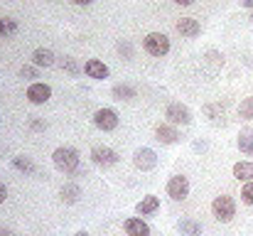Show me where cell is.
<instances>
[{
	"label": "cell",
	"instance_id": "6da1fadb",
	"mask_svg": "<svg viewBox=\"0 0 253 236\" xmlns=\"http://www.w3.org/2000/svg\"><path fill=\"white\" fill-rule=\"evenodd\" d=\"M52 162H54V167H57L59 172L74 175V172L79 170V153H77L74 148H69V145H62V148H57V150L52 153Z\"/></svg>",
	"mask_w": 253,
	"mask_h": 236
},
{
	"label": "cell",
	"instance_id": "7a4b0ae2",
	"mask_svg": "<svg viewBox=\"0 0 253 236\" xmlns=\"http://www.w3.org/2000/svg\"><path fill=\"white\" fill-rule=\"evenodd\" d=\"M211 214H214V219L216 222H231L234 217H236V202H234V197H229V194H219L214 202H211Z\"/></svg>",
	"mask_w": 253,
	"mask_h": 236
},
{
	"label": "cell",
	"instance_id": "3957f363",
	"mask_svg": "<svg viewBox=\"0 0 253 236\" xmlns=\"http://www.w3.org/2000/svg\"><path fill=\"white\" fill-rule=\"evenodd\" d=\"M143 47L153 57H165L169 52V40H168V35H163V32H150V35H145Z\"/></svg>",
	"mask_w": 253,
	"mask_h": 236
},
{
	"label": "cell",
	"instance_id": "277c9868",
	"mask_svg": "<svg viewBox=\"0 0 253 236\" xmlns=\"http://www.w3.org/2000/svg\"><path fill=\"white\" fill-rule=\"evenodd\" d=\"M168 197L174 202H182L189 197V180L184 175H172L168 182Z\"/></svg>",
	"mask_w": 253,
	"mask_h": 236
},
{
	"label": "cell",
	"instance_id": "5b68a950",
	"mask_svg": "<svg viewBox=\"0 0 253 236\" xmlns=\"http://www.w3.org/2000/svg\"><path fill=\"white\" fill-rule=\"evenodd\" d=\"M93 126L98 131H116L118 128V113L113 108H98L93 113Z\"/></svg>",
	"mask_w": 253,
	"mask_h": 236
},
{
	"label": "cell",
	"instance_id": "8992f818",
	"mask_svg": "<svg viewBox=\"0 0 253 236\" xmlns=\"http://www.w3.org/2000/svg\"><path fill=\"white\" fill-rule=\"evenodd\" d=\"M133 165H135L138 170H143V172L155 170V165H158V155H155V150H153V148H138V150H135V155H133Z\"/></svg>",
	"mask_w": 253,
	"mask_h": 236
},
{
	"label": "cell",
	"instance_id": "52a82bcc",
	"mask_svg": "<svg viewBox=\"0 0 253 236\" xmlns=\"http://www.w3.org/2000/svg\"><path fill=\"white\" fill-rule=\"evenodd\" d=\"M165 118H168L169 123H177V126H189L192 123V113L182 103H169L168 108H165Z\"/></svg>",
	"mask_w": 253,
	"mask_h": 236
},
{
	"label": "cell",
	"instance_id": "ba28073f",
	"mask_svg": "<svg viewBox=\"0 0 253 236\" xmlns=\"http://www.w3.org/2000/svg\"><path fill=\"white\" fill-rule=\"evenodd\" d=\"M91 160H93V165H98V167H111V165L118 162V153H116L113 148H108V145H96V148L91 150Z\"/></svg>",
	"mask_w": 253,
	"mask_h": 236
},
{
	"label": "cell",
	"instance_id": "9c48e42d",
	"mask_svg": "<svg viewBox=\"0 0 253 236\" xmlns=\"http://www.w3.org/2000/svg\"><path fill=\"white\" fill-rule=\"evenodd\" d=\"M49 96H52V89H49L47 84H42V81H37V84H32V86L27 89V98H30L32 103H47Z\"/></svg>",
	"mask_w": 253,
	"mask_h": 236
},
{
	"label": "cell",
	"instance_id": "30bf717a",
	"mask_svg": "<svg viewBox=\"0 0 253 236\" xmlns=\"http://www.w3.org/2000/svg\"><path fill=\"white\" fill-rule=\"evenodd\" d=\"M126 234L128 236H150V227L140 219V217H130V219H126Z\"/></svg>",
	"mask_w": 253,
	"mask_h": 236
},
{
	"label": "cell",
	"instance_id": "8fae6325",
	"mask_svg": "<svg viewBox=\"0 0 253 236\" xmlns=\"http://www.w3.org/2000/svg\"><path fill=\"white\" fill-rule=\"evenodd\" d=\"M84 72H86V77L88 79H108V67L101 62V59H88L84 64Z\"/></svg>",
	"mask_w": 253,
	"mask_h": 236
},
{
	"label": "cell",
	"instance_id": "7c38bea8",
	"mask_svg": "<svg viewBox=\"0 0 253 236\" xmlns=\"http://www.w3.org/2000/svg\"><path fill=\"white\" fill-rule=\"evenodd\" d=\"M177 32L184 35V37H197L202 32V27H199V22L194 17H179L177 20Z\"/></svg>",
	"mask_w": 253,
	"mask_h": 236
},
{
	"label": "cell",
	"instance_id": "4fadbf2b",
	"mask_svg": "<svg viewBox=\"0 0 253 236\" xmlns=\"http://www.w3.org/2000/svg\"><path fill=\"white\" fill-rule=\"evenodd\" d=\"M160 209V199L155 197V194H148V197H143L138 204H135V212L140 214V217H148V214H155Z\"/></svg>",
	"mask_w": 253,
	"mask_h": 236
},
{
	"label": "cell",
	"instance_id": "5bb4252c",
	"mask_svg": "<svg viewBox=\"0 0 253 236\" xmlns=\"http://www.w3.org/2000/svg\"><path fill=\"white\" fill-rule=\"evenodd\" d=\"M155 138H158L163 145H172V143L179 141V133H177V128H172L168 123H160L158 131H155Z\"/></svg>",
	"mask_w": 253,
	"mask_h": 236
},
{
	"label": "cell",
	"instance_id": "9a60e30c",
	"mask_svg": "<svg viewBox=\"0 0 253 236\" xmlns=\"http://www.w3.org/2000/svg\"><path fill=\"white\" fill-rule=\"evenodd\" d=\"M234 177L239 182H253V162L251 160H241L234 165Z\"/></svg>",
	"mask_w": 253,
	"mask_h": 236
},
{
	"label": "cell",
	"instance_id": "2e32d148",
	"mask_svg": "<svg viewBox=\"0 0 253 236\" xmlns=\"http://www.w3.org/2000/svg\"><path fill=\"white\" fill-rule=\"evenodd\" d=\"M59 194H62V202H64V204H77L79 197H82V187L74 185V182H67V185L62 187Z\"/></svg>",
	"mask_w": 253,
	"mask_h": 236
},
{
	"label": "cell",
	"instance_id": "e0dca14e",
	"mask_svg": "<svg viewBox=\"0 0 253 236\" xmlns=\"http://www.w3.org/2000/svg\"><path fill=\"white\" fill-rule=\"evenodd\" d=\"M177 232L182 236H202V224L194 219H179L177 222Z\"/></svg>",
	"mask_w": 253,
	"mask_h": 236
},
{
	"label": "cell",
	"instance_id": "ac0fdd59",
	"mask_svg": "<svg viewBox=\"0 0 253 236\" xmlns=\"http://www.w3.org/2000/svg\"><path fill=\"white\" fill-rule=\"evenodd\" d=\"M239 150L244 155L253 157V131L251 128H244L241 131V136H239Z\"/></svg>",
	"mask_w": 253,
	"mask_h": 236
},
{
	"label": "cell",
	"instance_id": "d6986e66",
	"mask_svg": "<svg viewBox=\"0 0 253 236\" xmlns=\"http://www.w3.org/2000/svg\"><path fill=\"white\" fill-rule=\"evenodd\" d=\"M32 64H35V67H52V64H54V54H52L49 49H35Z\"/></svg>",
	"mask_w": 253,
	"mask_h": 236
},
{
	"label": "cell",
	"instance_id": "ffe728a7",
	"mask_svg": "<svg viewBox=\"0 0 253 236\" xmlns=\"http://www.w3.org/2000/svg\"><path fill=\"white\" fill-rule=\"evenodd\" d=\"M113 98H118V101H130V98H135V89L128 86V84H116V86H113Z\"/></svg>",
	"mask_w": 253,
	"mask_h": 236
},
{
	"label": "cell",
	"instance_id": "44dd1931",
	"mask_svg": "<svg viewBox=\"0 0 253 236\" xmlns=\"http://www.w3.org/2000/svg\"><path fill=\"white\" fill-rule=\"evenodd\" d=\"M12 165L20 170V172H27V175H35L37 172V167H35V162L30 160V157H25V155H17V157H12Z\"/></svg>",
	"mask_w": 253,
	"mask_h": 236
},
{
	"label": "cell",
	"instance_id": "7402d4cb",
	"mask_svg": "<svg viewBox=\"0 0 253 236\" xmlns=\"http://www.w3.org/2000/svg\"><path fill=\"white\" fill-rule=\"evenodd\" d=\"M239 116H241V118H249V121L253 118V96H249V98L241 101V106H239Z\"/></svg>",
	"mask_w": 253,
	"mask_h": 236
},
{
	"label": "cell",
	"instance_id": "603a6c76",
	"mask_svg": "<svg viewBox=\"0 0 253 236\" xmlns=\"http://www.w3.org/2000/svg\"><path fill=\"white\" fill-rule=\"evenodd\" d=\"M204 113H207L214 123H219V118L224 121V108H221V106H204Z\"/></svg>",
	"mask_w": 253,
	"mask_h": 236
},
{
	"label": "cell",
	"instance_id": "cb8c5ba5",
	"mask_svg": "<svg viewBox=\"0 0 253 236\" xmlns=\"http://www.w3.org/2000/svg\"><path fill=\"white\" fill-rule=\"evenodd\" d=\"M241 199H244V204L253 207V182H246V185H244V189H241Z\"/></svg>",
	"mask_w": 253,
	"mask_h": 236
},
{
	"label": "cell",
	"instance_id": "d4e9b609",
	"mask_svg": "<svg viewBox=\"0 0 253 236\" xmlns=\"http://www.w3.org/2000/svg\"><path fill=\"white\" fill-rule=\"evenodd\" d=\"M20 77H25V79H37V67H22V69H20Z\"/></svg>",
	"mask_w": 253,
	"mask_h": 236
},
{
	"label": "cell",
	"instance_id": "484cf974",
	"mask_svg": "<svg viewBox=\"0 0 253 236\" xmlns=\"http://www.w3.org/2000/svg\"><path fill=\"white\" fill-rule=\"evenodd\" d=\"M5 199H7V187H5V185L0 182V204H2Z\"/></svg>",
	"mask_w": 253,
	"mask_h": 236
},
{
	"label": "cell",
	"instance_id": "4316f807",
	"mask_svg": "<svg viewBox=\"0 0 253 236\" xmlns=\"http://www.w3.org/2000/svg\"><path fill=\"white\" fill-rule=\"evenodd\" d=\"M32 128H35V131H42V128H47V123H42V121H32Z\"/></svg>",
	"mask_w": 253,
	"mask_h": 236
},
{
	"label": "cell",
	"instance_id": "83f0119b",
	"mask_svg": "<svg viewBox=\"0 0 253 236\" xmlns=\"http://www.w3.org/2000/svg\"><path fill=\"white\" fill-rule=\"evenodd\" d=\"M5 32H7V35H10V32H15V22H10V20H7V22H5Z\"/></svg>",
	"mask_w": 253,
	"mask_h": 236
},
{
	"label": "cell",
	"instance_id": "f1b7e54d",
	"mask_svg": "<svg viewBox=\"0 0 253 236\" xmlns=\"http://www.w3.org/2000/svg\"><path fill=\"white\" fill-rule=\"evenodd\" d=\"M67 69H69V72H77V64H74L72 59H67Z\"/></svg>",
	"mask_w": 253,
	"mask_h": 236
},
{
	"label": "cell",
	"instance_id": "f546056e",
	"mask_svg": "<svg viewBox=\"0 0 253 236\" xmlns=\"http://www.w3.org/2000/svg\"><path fill=\"white\" fill-rule=\"evenodd\" d=\"M172 2H177V5H184V7H187V5H192L194 0H172Z\"/></svg>",
	"mask_w": 253,
	"mask_h": 236
},
{
	"label": "cell",
	"instance_id": "4dcf8cb0",
	"mask_svg": "<svg viewBox=\"0 0 253 236\" xmlns=\"http://www.w3.org/2000/svg\"><path fill=\"white\" fill-rule=\"evenodd\" d=\"M72 2H74V5H91L93 0H72Z\"/></svg>",
	"mask_w": 253,
	"mask_h": 236
},
{
	"label": "cell",
	"instance_id": "1f68e13d",
	"mask_svg": "<svg viewBox=\"0 0 253 236\" xmlns=\"http://www.w3.org/2000/svg\"><path fill=\"white\" fill-rule=\"evenodd\" d=\"M2 35H5V20L0 17V37H2Z\"/></svg>",
	"mask_w": 253,
	"mask_h": 236
},
{
	"label": "cell",
	"instance_id": "d6a6232c",
	"mask_svg": "<svg viewBox=\"0 0 253 236\" xmlns=\"http://www.w3.org/2000/svg\"><path fill=\"white\" fill-rule=\"evenodd\" d=\"M241 2H244L246 7H253V0H241Z\"/></svg>",
	"mask_w": 253,
	"mask_h": 236
},
{
	"label": "cell",
	"instance_id": "836d02e7",
	"mask_svg": "<svg viewBox=\"0 0 253 236\" xmlns=\"http://www.w3.org/2000/svg\"><path fill=\"white\" fill-rule=\"evenodd\" d=\"M74 236H88V234H86V232H77V234H74Z\"/></svg>",
	"mask_w": 253,
	"mask_h": 236
},
{
	"label": "cell",
	"instance_id": "e575fe53",
	"mask_svg": "<svg viewBox=\"0 0 253 236\" xmlns=\"http://www.w3.org/2000/svg\"><path fill=\"white\" fill-rule=\"evenodd\" d=\"M251 22H253V12H251Z\"/></svg>",
	"mask_w": 253,
	"mask_h": 236
}]
</instances>
